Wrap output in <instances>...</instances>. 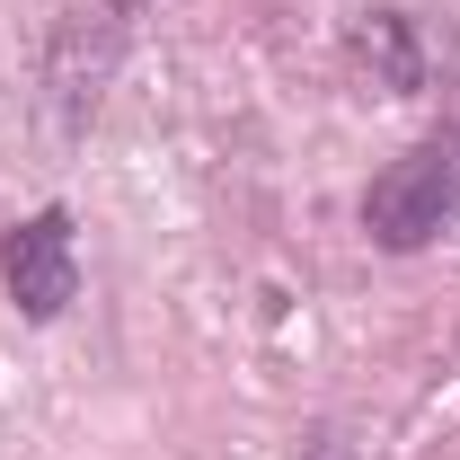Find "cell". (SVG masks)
Here are the masks:
<instances>
[{
	"instance_id": "6da1fadb",
	"label": "cell",
	"mask_w": 460,
	"mask_h": 460,
	"mask_svg": "<svg viewBox=\"0 0 460 460\" xmlns=\"http://www.w3.org/2000/svg\"><path fill=\"white\" fill-rule=\"evenodd\" d=\"M460 213V133H434V142H416L399 151L390 169L372 177V195H363V230H372V248H434Z\"/></svg>"
},
{
	"instance_id": "7a4b0ae2",
	"label": "cell",
	"mask_w": 460,
	"mask_h": 460,
	"mask_svg": "<svg viewBox=\"0 0 460 460\" xmlns=\"http://www.w3.org/2000/svg\"><path fill=\"white\" fill-rule=\"evenodd\" d=\"M133 9L142 0H80L54 27V54H45V107H54L62 133H80L98 115V89L115 80V54L133 36Z\"/></svg>"
},
{
	"instance_id": "3957f363",
	"label": "cell",
	"mask_w": 460,
	"mask_h": 460,
	"mask_svg": "<svg viewBox=\"0 0 460 460\" xmlns=\"http://www.w3.org/2000/svg\"><path fill=\"white\" fill-rule=\"evenodd\" d=\"M0 275H9V301L27 319H62L80 301V257H71V213H36L0 239Z\"/></svg>"
},
{
	"instance_id": "277c9868",
	"label": "cell",
	"mask_w": 460,
	"mask_h": 460,
	"mask_svg": "<svg viewBox=\"0 0 460 460\" xmlns=\"http://www.w3.org/2000/svg\"><path fill=\"white\" fill-rule=\"evenodd\" d=\"M345 54L381 98H425V80H434V45H425V27L407 9H354Z\"/></svg>"
}]
</instances>
